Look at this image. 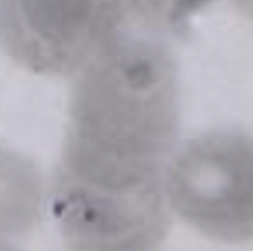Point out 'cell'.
<instances>
[{
	"label": "cell",
	"instance_id": "obj_1",
	"mask_svg": "<svg viewBox=\"0 0 253 251\" xmlns=\"http://www.w3.org/2000/svg\"><path fill=\"white\" fill-rule=\"evenodd\" d=\"M179 127V75L153 36L120 31L79 72L55 173L107 186L163 182Z\"/></svg>",
	"mask_w": 253,
	"mask_h": 251
},
{
	"label": "cell",
	"instance_id": "obj_2",
	"mask_svg": "<svg viewBox=\"0 0 253 251\" xmlns=\"http://www.w3.org/2000/svg\"><path fill=\"white\" fill-rule=\"evenodd\" d=\"M165 182L172 209L206 237L242 244L252 238V142L239 130L188 141Z\"/></svg>",
	"mask_w": 253,
	"mask_h": 251
},
{
	"label": "cell",
	"instance_id": "obj_3",
	"mask_svg": "<svg viewBox=\"0 0 253 251\" xmlns=\"http://www.w3.org/2000/svg\"><path fill=\"white\" fill-rule=\"evenodd\" d=\"M122 0H0V47L46 77L77 74L122 30Z\"/></svg>",
	"mask_w": 253,
	"mask_h": 251
},
{
	"label": "cell",
	"instance_id": "obj_4",
	"mask_svg": "<svg viewBox=\"0 0 253 251\" xmlns=\"http://www.w3.org/2000/svg\"><path fill=\"white\" fill-rule=\"evenodd\" d=\"M42 180L25 157L0 146V241L30 231L40 215Z\"/></svg>",
	"mask_w": 253,
	"mask_h": 251
},
{
	"label": "cell",
	"instance_id": "obj_5",
	"mask_svg": "<svg viewBox=\"0 0 253 251\" xmlns=\"http://www.w3.org/2000/svg\"><path fill=\"white\" fill-rule=\"evenodd\" d=\"M215 0H122L125 13L151 34L182 37L191 19Z\"/></svg>",
	"mask_w": 253,
	"mask_h": 251
},
{
	"label": "cell",
	"instance_id": "obj_6",
	"mask_svg": "<svg viewBox=\"0 0 253 251\" xmlns=\"http://www.w3.org/2000/svg\"><path fill=\"white\" fill-rule=\"evenodd\" d=\"M0 251H19V250H16L13 246L7 244L6 241H0Z\"/></svg>",
	"mask_w": 253,
	"mask_h": 251
}]
</instances>
